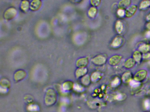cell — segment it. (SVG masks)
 I'll list each match as a JSON object with an SVG mask.
<instances>
[{
  "instance_id": "1",
  "label": "cell",
  "mask_w": 150,
  "mask_h": 112,
  "mask_svg": "<svg viewBox=\"0 0 150 112\" xmlns=\"http://www.w3.org/2000/svg\"><path fill=\"white\" fill-rule=\"evenodd\" d=\"M19 14V11L14 7L7 8L3 13V18L6 21L9 22L16 18Z\"/></svg>"
},
{
  "instance_id": "2",
  "label": "cell",
  "mask_w": 150,
  "mask_h": 112,
  "mask_svg": "<svg viewBox=\"0 0 150 112\" xmlns=\"http://www.w3.org/2000/svg\"><path fill=\"white\" fill-rule=\"evenodd\" d=\"M125 43V38L122 36L117 35L113 37L110 43V47L114 50L121 48Z\"/></svg>"
},
{
  "instance_id": "3",
  "label": "cell",
  "mask_w": 150,
  "mask_h": 112,
  "mask_svg": "<svg viewBox=\"0 0 150 112\" xmlns=\"http://www.w3.org/2000/svg\"><path fill=\"white\" fill-rule=\"evenodd\" d=\"M114 28L117 35L122 36L126 31V25L122 19L117 18L114 23Z\"/></svg>"
},
{
  "instance_id": "4",
  "label": "cell",
  "mask_w": 150,
  "mask_h": 112,
  "mask_svg": "<svg viewBox=\"0 0 150 112\" xmlns=\"http://www.w3.org/2000/svg\"><path fill=\"white\" fill-rule=\"evenodd\" d=\"M108 61L107 56L104 54H99L94 57L92 59V62L94 64L97 66H102L105 64Z\"/></svg>"
},
{
  "instance_id": "5",
  "label": "cell",
  "mask_w": 150,
  "mask_h": 112,
  "mask_svg": "<svg viewBox=\"0 0 150 112\" xmlns=\"http://www.w3.org/2000/svg\"><path fill=\"white\" fill-rule=\"evenodd\" d=\"M122 59V55L119 54H114L110 57L108 59V62L110 65L115 66L119 64Z\"/></svg>"
},
{
  "instance_id": "6",
  "label": "cell",
  "mask_w": 150,
  "mask_h": 112,
  "mask_svg": "<svg viewBox=\"0 0 150 112\" xmlns=\"http://www.w3.org/2000/svg\"><path fill=\"white\" fill-rule=\"evenodd\" d=\"M139 10L138 6L137 4H132L125 9L126 18L130 19L136 15Z\"/></svg>"
},
{
  "instance_id": "7",
  "label": "cell",
  "mask_w": 150,
  "mask_h": 112,
  "mask_svg": "<svg viewBox=\"0 0 150 112\" xmlns=\"http://www.w3.org/2000/svg\"><path fill=\"white\" fill-rule=\"evenodd\" d=\"M147 74V72L146 70L141 69L139 70L134 74V79L140 82L146 78Z\"/></svg>"
},
{
  "instance_id": "8",
  "label": "cell",
  "mask_w": 150,
  "mask_h": 112,
  "mask_svg": "<svg viewBox=\"0 0 150 112\" xmlns=\"http://www.w3.org/2000/svg\"><path fill=\"white\" fill-rule=\"evenodd\" d=\"M42 0H31L30 1V10L33 12L39 11L42 8Z\"/></svg>"
},
{
  "instance_id": "9",
  "label": "cell",
  "mask_w": 150,
  "mask_h": 112,
  "mask_svg": "<svg viewBox=\"0 0 150 112\" xmlns=\"http://www.w3.org/2000/svg\"><path fill=\"white\" fill-rule=\"evenodd\" d=\"M30 1L29 0H21L20 5V9L22 12L27 13L30 10Z\"/></svg>"
},
{
  "instance_id": "10",
  "label": "cell",
  "mask_w": 150,
  "mask_h": 112,
  "mask_svg": "<svg viewBox=\"0 0 150 112\" xmlns=\"http://www.w3.org/2000/svg\"><path fill=\"white\" fill-rule=\"evenodd\" d=\"M98 14V8L91 6L88 10L87 16L90 19H95L97 17Z\"/></svg>"
},
{
  "instance_id": "11",
  "label": "cell",
  "mask_w": 150,
  "mask_h": 112,
  "mask_svg": "<svg viewBox=\"0 0 150 112\" xmlns=\"http://www.w3.org/2000/svg\"><path fill=\"white\" fill-rule=\"evenodd\" d=\"M139 10L145 11L150 8V0H141L138 5Z\"/></svg>"
},
{
  "instance_id": "12",
  "label": "cell",
  "mask_w": 150,
  "mask_h": 112,
  "mask_svg": "<svg viewBox=\"0 0 150 112\" xmlns=\"http://www.w3.org/2000/svg\"><path fill=\"white\" fill-rule=\"evenodd\" d=\"M137 63L134 60L132 57L128 58L125 60L124 63V66L125 69H132L133 68L136 66Z\"/></svg>"
},
{
  "instance_id": "13",
  "label": "cell",
  "mask_w": 150,
  "mask_h": 112,
  "mask_svg": "<svg viewBox=\"0 0 150 112\" xmlns=\"http://www.w3.org/2000/svg\"><path fill=\"white\" fill-rule=\"evenodd\" d=\"M132 57L137 64H140L143 61V53L138 50L133 52Z\"/></svg>"
},
{
  "instance_id": "14",
  "label": "cell",
  "mask_w": 150,
  "mask_h": 112,
  "mask_svg": "<svg viewBox=\"0 0 150 112\" xmlns=\"http://www.w3.org/2000/svg\"><path fill=\"white\" fill-rule=\"evenodd\" d=\"M138 50L142 53L150 52V43H143L139 45L138 47Z\"/></svg>"
},
{
  "instance_id": "15",
  "label": "cell",
  "mask_w": 150,
  "mask_h": 112,
  "mask_svg": "<svg viewBox=\"0 0 150 112\" xmlns=\"http://www.w3.org/2000/svg\"><path fill=\"white\" fill-rule=\"evenodd\" d=\"M122 80L125 83H129L132 80V75L130 71L125 72L122 75Z\"/></svg>"
},
{
  "instance_id": "16",
  "label": "cell",
  "mask_w": 150,
  "mask_h": 112,
  "mask_svg": "<svg viewBox=\"0 0 150 112\" xmlns=\"http://www.w3.org/2000/svg\"><path fill=\"white\" fill-rule=\"evenodd\" d=\"M132 4V0H120L117 3V7L126 9Z\"/></svg>"
},
{
  "instance_id": "17",
  "label": "cell",
  "mask_w": 150,
  "mask_h": 112,
  "mask_svg": "<svg viewBox=\"0 0 150 112\" xmlns=\"http://www.w3.org/2000/svg\"><path fill=\"white\" fill-rule=\"evenodd\" d=\"M116 15L118 19H123L126 18V12L125 9L122 8L117 7L116 10Z\"/></svg>"
},
{
  "instance_id": "18",
  "label": "cell",
  "mask_w": 150,
  "mask_h": 112,
  "mask_svg": "<svg viewBox=\"0 0 150 112\" xmlns=\"http://www.w3.org/2000/svg\"><path fill=\"white\" fill-rule=\"evenodd\" d=\"M88 64V60L87 57H82L79 59L77 61V65L80 67H85Z\"/></svg>"
},
{
  "instance_id": "19",
  "label": "cell",
  "mask_w": 150,
  "mask_h": 112,
  "mask_svg": "<svg viewBox=\"0 0 150 112\" xmlns=\"http://www.w3.org/2000/svg\"><path fill=\"white\" fill-rule=\"evenodd\" d=\"M102 0H89V4L91 6L98 8L101 4Z\"/></svg>"
},
{
  "instance_id": "20",
  "label": "cell",
  "mask_w": 150,
  "mask_h": 112,
  "mask_svg": "<svg viewBox=\"0 0 150 112\" xmlns=\"http://www.w3.org/2000/svg\"><path fill=\"white\" fill-rule=\"evenodd\" d=\"M121 83V79L118 77L115 78L111 82V86L113 87H117Z\"/></svg>"
},
{
  "instance_id": "21",
  "label": "cell",
  "mask_w": 150,
  "mask_h": 112,
  "mask_svg": "<svg viewBox=\"0 0 150 112\" xmlns=\"http://www.w3.org/2000/svg\"><path fill=\"white\" fill-rule=\"evenodd\" d=\"M129 83L130 85L132 87L137 88L139 86L140 82L135 80V79H132V80H131L130 82Z\"/></svg>"
},
{
  "instance_id": "22",
  "label": "cell",
  "mask_w": 150,
  "mask_h": 112,
  "mask_svg": "<svg viewBox=\"0 0 150 112\" xmlns=\"http://www.w3.org/2000/svg\"><path fill=\"white\" fill-rule=\"evenodd\" d=\"M144 106L146 110H148L150 109V100L146 99L144 101Z\"/></svg>"
},
{
  "instance_id": "23",
  "label": "cell",
  "mask_w": 150,
  "mask_h": 112,
  "mask_svg": "<svg viewBox=\"0 0 150 112\" xmlns=\"http://www.w3.org/2000/svg\"><path fill=\"white\" fill-rule=\"evenodd\" d=\"M150 60V52H146V53H143V60Z\"/></svg>"
},
{
  "instance_id": "24",
  "label": "cell",
  "mask_w": 150,
  "mask_h": 112,
  "mask_svg": "<svg viewBox=\"0 0 150 112\" xmlns=\"http://www.w3.org/2000/svg\"><path fill=\"white\" fill-rule=\"evenodd\" d=\"M144 36L146 39H150V31L146 30L144 33Z\"/></svg>"
},
{
  "instance_id": "25",
  "label": "cell",
  "mask_w": 150,
  "mask_h": 112,
  "mask_svg": "<svg viewBox=\"0 0 150 112\" xmlns=\"http://www.w3.org/2000/svg\"><path fill=\"white\" fill-rule=\"evenodd\" d=\"M144 28L146 30L150 31V22H146Z\"/></svg>"
},
{
  "instance_id": "26",
  "label": "cell",
  "mask_w": 150,
  "mask_h": 112,
  "mask_svg": "<svg viewBox=\"0 0 150 112\" xmlns=\"http://www.w3.org/2000/svg\"><path fill=\"white\" fill-rule=\"evenodd\" d=\"M145 20L146 22H150V11L145 16Z\"/></svg>"
},
{
  "instance_id": "27",
  "label": "cell",
  "mask_w": 150,
  "mask_h": 112,
  "mask_svg": "<svg viewBox=\"0 0 150 112\" xmlns=\"http://www.w3.org/2000/svg\"><path fill=\"white\" fill-rule=\"evenodd\" d=\"M116 99L118 100H122L123 99V96L122 94H119L117 95Z\"/></svg>"
},
{
  "instance_id": "28",
  "label": "cell",
  "mask_w": 150,
  "mask_h": 112,
  "mask_svg": "<svg viewBox=\"0 0 150 112\" xmlns=\"http://www.w3.org/2000/svg\"><path fill=\"white\" fill-rule=\"evenodd\" d=\"M74 2V3H80L83 0H73Z\"/></svg>"
},
{
  "instance_id": "29",
  "label": "cell",
  "mask_w": 150,
  "mask_h": 112,
  "mask_svg": "<svg viewBox=\"0 0 150 112\" xmlns=\"http://www.w3.org/2000/svg\"><path fill=\"white\" fill-rule=\"evenodd\" d=\"M148 112V111H147V112Z\"/></svg>"
},
{
  "instance_id": "30",
  "label": "cell",
  "mask_w": 150,
  "mask_h": 112,
  "mask_svg": "<svg viewBox=\"0 0 150 112\" xmlns=\"http://www.w3.org/2000/svg\"><path fill=\"white\" fill-rule=\"evenodd\" d=\"M42 1H44V0H42Z\"/></svg>"
},
{
  "instance_id": "31",
  "label": "cell",
  "mask_w": 150,
  "mask_h": 112,
  "mask_svg": "<svg viewBox=\"0 0 150 112\" xmlns=\"http://www.w3.org/2000/svg\"></svg>"
},
{
  "instance_id": "32",
  "label": "cell",
  "mask_w": 150,
  "mask_h": 112,
  "mask_svg": "<svg viewBox=\"0 0 150 112\" xmlns=\"http://www.w3.org/2000/svg\"></svg>"
}]
</instances>
